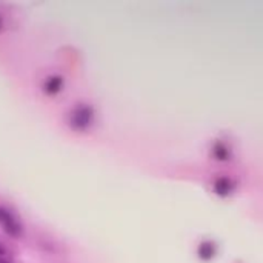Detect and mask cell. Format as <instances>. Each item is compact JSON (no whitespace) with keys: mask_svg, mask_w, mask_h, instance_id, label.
Segmentation results:
<instances>
[{"mask_svg":"<svg viewBox=\"0 0 263 263\" xmlns=\"http://www.w3.org/2000/svg\"><path fill=\"white\" fill-rule=\"evenodd\" d=\"M2 253H3V250H2V248H0V254H2Z\"/></svg>","mask_w":263,"mask_h":263,"instance_id":"cell-4","label":"cell"},{"mask_svg":"<svg viewBox=\"0 0 263 263\" xmlns=\"http://www.w3.org/2000/svg\"><path fill=\"white\" fill-rule=\"evenodd\" d=\"M91 117H92V111L89 106H79L72 114L71 123L76 129H83L89 125Z\"/></svg>","mask_w":263,"mask_h":263,"instance_id":"cell-2","label":"cell"},{"mask_svg":"<svg viewBox=\"0 0 263 263\" xmlns=\"http://www.w3.org/2000/svg\"><path fill=\"white\" fill-rule=\"evenodd\" d=\"M0 225L9 236L17 237L22 233V228H20L18 222L15 220V217L5 208H0Z\"/></svg>","mask_w":263,"mask_h":263,"instance_id":"cell-1","label":"cell"},{"mask_svg":"<svg viewBox=\"0 0 263 263\" xmlns=\"http://www.w3.org/2000/svg\"><path fill=\"white\" fill-rule=\"evenodd\" d=\"M62 83H63V80L60 77H51L45 83V91L48 94H55L62 89Z\"/></svg>","mask_w":263,"mask_h":263,"instance_id":"cell-3","label":"cell"}]
</instances>
